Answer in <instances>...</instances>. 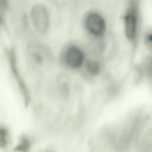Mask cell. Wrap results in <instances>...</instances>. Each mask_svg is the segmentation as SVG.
Returning <instances> with one entry per match:
<instances>
[{
    "label": "cell",
    "instance_id": "1",
    "mask_svg": "<svg viewBox=\"0 0 152 152\" xmlns=\"http://www.w3.org/2000/svg\"><path fill=\"white\" fill-rule=\"evenodd\" d=\"M31 20L34 27L40 34H45L49 30L50 16L49 11L43 4H35L31 9Z\"/></svg>",
    "mask_w": 152,
    "mask_h": 152
},
{
    "label": "cell",
    "instance_id": "2",
    "mask_svg": "<svg viewBox=\"0 0 152 152\" xmlns=\"http://www.w3.org/2000/svg\"><path fill=\"white\" fill-rule=\"evenodd\" d=\"M125 33L129 40L134 41L137 35L138 17L135 7L132 6L128 10L124 17Z\"/></svg>",
    "mask_w": 152,
    "mask_h": 152
},
{
    "label": "cell",
    "instance_id": "3",
    "mask_svg": "<svg viewBox=\"0 0 152 152\" xmlns=\"http://www.w3.org/2000/svg\"><path fill=\"white\" fill-rule=\"evenodd\" d=\"M86 26L88 32L96 36L102 35L106 29L105 21L98 13H91L88 15Z\"/></svg>",
    "mask_w": 152,
    "mask_h": 152
},
{
    "label": "cell",
    "instance_id": "4",
    "mask_svg": "<svg viewBox=\"0 0 152 152\" xmlns=\"http://www.w3.org/2000/svg\"><path fill=\"white\" fill-rule=\"evenodd\" d=\"M65 59L69 67L72 68H78L81 66L84 61V54L78 47L70 46L66 51Z\"/></svg>",
    "mask_w": 152,
    "mask_h": 152
},
{
    "label": "cell",
    "instance_id": "5",
    "mask_svg": "<svg viewBox=\"0 0 152 152\" xmlns=\"http://www.w3.org/2000/svg\"><path fill=\"white\" fill-rule=\"evenodd\" d=\"M86 68L88 71L93 74H96L99 70V67L96 62L94 61H88Z\"/></svg>",
    "mask_w": 152,
    "mask_h": 152
},
{
    "label": "cell",
    "instance_id": "6",
    "mask_svg": "<svg viewBox=\"0 0 152 152\" xmlns=\"http://www.w3.org/2000/svg\"><path fill=\"white\" fill-rule=\"evenodd\" d=\"M148 40H149V42L152 43V34L149 35V36L148 37Z\"/></svg>",
    "mask_w": 152,
    "mask_h": 152
}]
</instances>
